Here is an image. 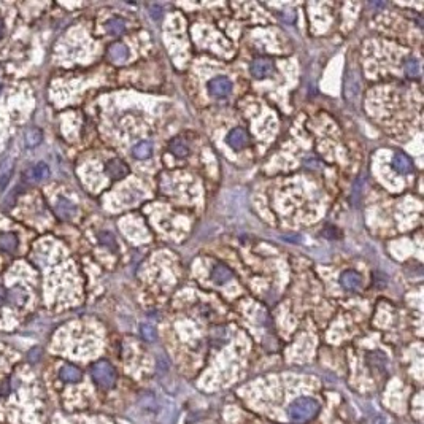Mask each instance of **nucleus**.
Instances as JSON below:
<instances>
[{
	"mask_svg": "<svg viewBox=\"0 0 424 424\" xmlns=\"http://www.w3.org/2000/svg\"><path fill=\"white\" fill-rule=\"evenodd\" d=\"M226 140H227V145H229L231 148L242 149L246 147V143H248V135H246V132L242 127H235V129L229 130Z\"/></svg>",
	"mask_w": 424,
	"mask_h": 424,
	"instance_id": "6",
	"label": "nucleus"
},
{
	"mask_svg": "<svg viewBox=\"0 0 424 424\" xmlns=\"http://www.w3.org/2000/svg\"><path fill=\"white\" fill-rule=\"evenodd\" d=\"M105 30L108 32L110 35H123L124 30H126V22L119 18H113V20H108L105 22Z\"/></svg>",
	"mask_w": 424,
	"mask_h": 424,
	"instance_id": "17",
	"label": "nucleus"
},
{
	"mask_svg": "<svg viewBox=\"0 0 424 424\" xmlns=\"http://www.w3.org/2000/svg\"><path fill=\"white\" fill-rule=\"evenodd\" d=\"M105 172L108 173V176L113 180H121L129 173V167L126 166V162L121 159H111L106 162Z\"/></svg>",
	"mask_w": 424,
	"mask_h": 424,
	"instance_id": "5",
	"label": "nucleus"
},
{
	"mask_svg": "<svg viewBox=\"0 0 424 424\" xmlns=\"http://www.w3.org/2000/svg\"><path fill=\"white\" fill-rule=\"evenodd\" d=\"M251 73L254 78H269L275 73V64L269 58H257L251 64Z\"/></svg>",
	"mask_w": 424,
	"mask_h": 424,
	"instance_id": "4",
	"label": "nucleus"
},
{
	"mask_svg": "<svg viewBox=\"0 0 424 424\" xmlns=\"http://www.w3.org/2000/svg\"><path fill=\"white\" fill-rule=\"evenodd\" d=\"M5 299H7V293H5V289L0 286V305L5 302Z\"/></svg>",
	"mask_w": 424,
	"mask_h": 424,
	"instance_id": "24",
	"label": "nucleus"
},
{
	"mask_svg": "<svg viewBox=\"0 0 424 424\" xmlns=\"http://www.w3.org/2000/svg\"><path fill=\"white\" fill-rule=\"evenodd\" d=\"M91 375L102 389H110L115 384L116 372L108 360H99L91 367Z\"/></svg>",
	"mask_w": 424,
	"mask_h": 424,
	"instance_id": "2",
	"label": "nucleus"
},
{
	"mask_svg": "<svg viewBox=\"0 0 424 424\" xmlns=\"http://www.w3.org/2000/svg\"><path fill=\"white\" fill-rule=\"evenodd\" d=\"M56 213H58V216L62 219H72L75 214H77V207L68 199L59 197L58 202H56Z\"/></svg>",
	"mask_w": 424,
	"mask_h": 424,
	"instance_id": "9",
	"label": "nucleus"
},
{
	"mask_svg": "<svg viewBox=\"0 0 424 424\" xmlns=\"http://www.w3.org/2000/svg\"><path fill=\"white\" fill-rule=\"evenodd\" d=\"M212 278H213L214 283L224 284V283H227L229 280H232V272L227 269V267H224V265L218 264V265H214V269H213V272H212Z\"/></svg>",
	"mask_w": 424,
	"mask_h": 424,
	"instance_id": "14",
	"label": "nucleus"
},
{
	"mask_svg": "<svg viewBox=\"0 0 424 424\" xmlns=\"http://www.w3.org/2000/svg\"><path fill=\"white\" fill-rule=\"evenodd\" d=\"M59 375H61V378L64 380V382H67V383H77V382H80L81 378H83V373H81V370L78 369V367L72 365V364L62 365Z\"/></svg>",
	"mask_w": 424,
	"mask_h": 424,
	"instance_id": "12",
	"label": "nucleus"
},
{
	"mask_svg": "<svg viewBox=\"0 0 424 424\" xmlns=\"http://www.w3.org/2000/svg\"><path fill=\"white\" fill-rule=\"evenodd\" d=\"M0 250L7 251V253H15L18 250V237L15 233H2L0 235Z\"/></svg>",
	"mask_w": 424,
	"mask_h": 424,
	"instance_id": "16",
	"label": "nucleus"
},
{
	"mask_svg": "<svg viewBox=\"0 0 424 424\" xmlns=\"http://www.w3.org/2000/svg\"><path fill=\"white\" fill-rule=\"evenodd\" d=\"M140 332H142V337L145 340H148V341H153L156 339V331H154V327L151 324H142Z\"/></svg>",
	"mask_w": 424,
	"mask_h": 424,
	"instance_id": "22",
	"label": "nucleus"
},
{
	"mask_svg": "<svg viewBox=\"0 0 424 424\" xmlns=\"http://www.w3.org/2000/svg\"><path fill=\"white\" fill-rule=\"evenodd\" d=\"M340 283L346 291H356V289L360 288V284H362V278H360V275L358 274V272L346 270V272L341 274Z\"/></svg>",
	"mask_w": 424,
	"mask_h": 424,
	"instance_id": "7",
	"label": "nucleus"
},
{
	"mask_svg": "<svg viewBox=\"0 0 424 424\" xmlns=\"http://www.w3.org/2000/svg\"><path fill=\"white\" fill-rule=\"evenodd\" d=\"M149 13H151V18H153L154 21H157V20H161V18H162V8L159 7V5H151Z\"/></svg>",
	"mask_w": 424,
	"mask_h": 424,
	"instance_id": "23",
	"label": "nucleus"
},
{
	"mask_svg": "<svg viewBox=\"0 0 424 424\" xmlns=\"http://www.w3.org/2000/svg\"><path fill=\"white\" fill-rule=\"evenodd\" d=\"M5 302H8L11 307H18V308L24 307V305H26V302H27L26 289L21 288V286L11 288L7 293V299H5Z\"/></svg>",
	"mask_w": 424,
	"mask_h": 424,
	"instance_id": "8",
	"label": "nucleus"
},
{
	"mask_svg": "<svg viewBox=\"0 0 424 424\" xmlns=\"http://www.w3.org/2000/svg\"><path fill=\"white\" fill-rule=\"evenodd\" d=\"M359 87H360V83L353 77V75L351 77H348L346 78V97H350V99L358 97Z\"/></svg>",
	"mask_w": 424,
	"mask_h": 424,
	"instance_id": "21",
	"label": "nucleus"
},
{
	"mask_svg": "<svg viewBox=\"0 0 424 424\" xmlns=\"http://www.w3.org/2000/svg\"><path fill=\"white\" fill-rule=\"evenodd\" d=\"M108 56L110 59L115 62V64H123L129 59V49L123 43H113V45L108 48Z\"/></svg>",
	"mask_w": 424,
	"mask_h": 424,
	"instance_id": "10",
	"label": "nucleus"
},
{
	"mask_svg": "<svg viewBox=\"0 0 424 424\" xmlns=\"http://www.w3.org/2000/svg\"><path fill=\"white\" fill-rule=\"evenodd\" d=\"M132 154H134L135 159H148V157L153 154V145L149 142H140L137 143L134 148H132Z\"/></svg>",
	"mask_w": 424,
	"mask_h": 424,
	"instance_id": "15",
	"label": "nucleus"
},
{
	"mask_svg": "<svg viewBox=\"0 0 424 424\" xmlns=\"http://www.w3.org/2000/svg\"><path fill=\"white\" fill-rule=\"evenodd\" d=\"M319 411V403L312 397H299L289 405L288 415L289 420L294 423L308 421Z\"/></svg>",
	"mask_w": 424,
	"mask_h": 424,
	"instance_id": "1",
	"label": "nucleus"
},
{
	"mask_svg": "<svg viewBox=\"0 0 424 424\" xmlns=\"http://www.w3.org/2000/svg\"><path fill=\"white\" fill-rule=\"evenodd\" d=\"M2 35H3V22L0 21V39H2Z\"/></svg>",
	"mask_w": 424,
	"mask_h": 424,
	"instance_id": "25",
	"label": "nucleus"
},
{
	"mask_svg": "<svg viewBox=\"0 0 424 424\" xmlns=\"http://www.w3.org/2000/svg\"><path fill=\"white\" fill-rule=\"evenodd\" d=\"M42 138H43V134H42L40 129H37V127L29 129L26 132V147L27 148H35L37 145H40Z\"/></svg>",
	"mask_w": 424,
	"mask_h": 424,
	"instance_id": "19",
	"label": "nucleus"
},
{
	"mask_svg": "<svg viewBox=\"0 0 424 424\" xmlns=\"http://www.w3.org/2000/svg\"><path fill=\"white\" fill-rule=\"evenodd\" d=\"M170 151L176 156V157H186L189 154V145L183 140V138H173L170 142Z\"/></svg>",
	"mask_w": 424,
	"mask_h": 424,
	"instance_id": "18",
	"label": "nucleus"
},
{
	"mask_svg": "<svg viewBox=\"0 0 424 424\" xmlns=\"http://www.w3.org/2000/svg\"><path fill=\"white\" fill-rule=\"evenodd\" d=\"M403 70L407 73V77L415 78L420 75V64H418V61L415 58H407V61H405V64H403Z\"/></svg>",
	"mask_w": 424,
	"mask_h": 424,
	"instance_id": "20",
	"label": "nucleus"
},
{
	"mask_svg": "<svg viewBox=\"0 0 424 424\" xmlns=\"http://www.w3.org/2000/svg\"><path fill=\"white\" fill-rule=\"evenodd\" d=\"M208 94L214 99L227 97L232 91V81L227 77H214L208 81Z\"/></svg>",
	"mask_w": 424,
	"mask_h": 424,
	"instance_id": "3",
	"label": "nucleus"
},
{
	"mask_svg": "<svg viewBox=\"0 0 424 424\" xmlns=\"http://www.w3.org/2000/svg\"><path fill=\"white\" fill-rule=\"evenodd\" d=\"M48 176H49V167L45 162L37 164L32 169H29V172H27V178L32 181H43V180H46Z\"/></svg>",
	"mask_w": 424,
	"mask_h": 424,
	"instance_id": "13",
	"label": "nucleus"
},
{
	"mask_svg": "<svg viewBox=\"0 0 424 424\" xmlns=\"http://www.w3.org/2000/svg\"><path fill=\"white\" fill-rule=\"evenodd\" d=\"M0 89H2V87H0Z\"/></svg>",
	"mask_w": 424,
	"mask_h": 424,
	"instance_id": "26",
	"label": "nucleus"
},
{
	"mask_svg": "<svg viewBox=\"0 0 424 424\" xmlns=\"http://www.w3.org/2000/svg\"><path fill=\"white\" fill-rule=\"evenodd\" d=\"M392 167L397 173H402V175H407L413 170V166H411V161L408 159V156H405L403 153H396L394 157H392Z\"/></svg>",
	"mask_w": 424,
	"mask_h": 424,
	"instance_id": "11",
	"label": "nucleus"
}]
</instances>
